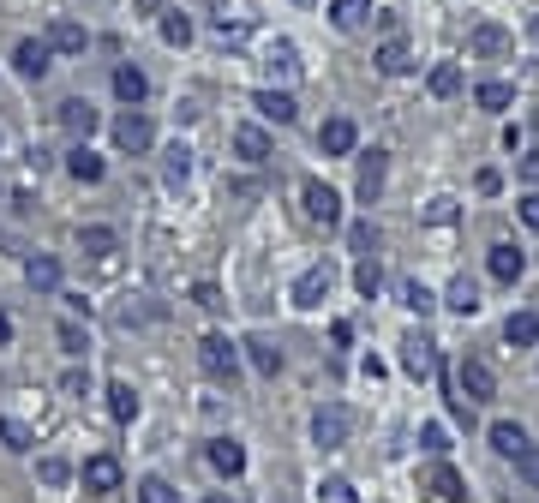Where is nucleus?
<instances>
[{
  "instance_id": "nucleus-7",
  "label": "nucleus",
  "mask_w": 539,
  "mask_h": 503,
  "mask_svg": "<svg viewBox=\"0 0 539 503\" xmlns=\"http://www.w3.org/2000/svg\"><path fill=\"white\" fill-rule=\"evenodd\" d=\"M12 66H18L24 78H48V66H54V48H48L42 36H24V42L12 48Z\"/></svg>"
},
{
  "instance_id": "nucleus-38",
  "label": "nucleus",
  "mask_w": 539,
  "mask_h": 503,
  "mask_svg": "<svg viewBox=\"0 0 539 503\" xmlns=\"http://www.w3.org/2000/svg\"><path fill=\"white\" fill-rule=\"evenodd\" d=\"M420 450H426V456H450V426L426 420V426H420Z\"/></svg>"
},
{
  "instance_id": "nucleus-22",
  "label": "nucleus",
  "mask_w": 539,
  "mask_h": 503,
  "mask_svg": "<svg viewBox=\"0 0 539 503\" xmlns=\"http://www.w3.org/2000/svg\"><path fill=\"white\" fill-rule=\"evenodd\" d=\"M210 468H216L222 480H240V474H246V450H240L234 438H216V444H210Z\"/></svg>"
},
{
  "instance_id": "nucleus-13",
  "label": "nucleus",
  "mask_w": 539,
  "mask_h": 503,
  "mask_svg": "<svg viewBox=\"0 0 539 503\" xmlns=\"http://www.w3.org/2000/svg\"><path fill=\"white\" fill-rule=\"evenodd\" d=\"M252 108H258L264 120H276V126H294V120H300V108H294L288 90H252Z\"/></svg>"
},
{
  "instance_id": "nucleus-4",
  "label": "nucleus",
  "mask_w": 539,
  "mask_h": 503,
  "mask_svg": "<svg viewBox=\"0 0 539 503\" xmlns=\"http://www.w3.org/2000/svg\"><path fill=\"white\" fill-rule=\"evenodd\" d=\"M300 204H306V222H318V228H342V198H336L324 180H306V186H300Z\"/></svg>"
},
{
  "instance_id": "nucleus-17",
  "label": "nucleus",
  "mask_w": 539,
  "mask_h": 503,
  "mask_svg": "<svg viewBox=\"0 0 539 503\" xmlns=\"http://www.w3.org/2000/svg\"><path fill=\"white\" fill-rule=\"evenodd\" d=\"M60 126H66L72 138H90V132L102 126V114H96V108H90L84 96H72V102H60Z\"/></svg>"
},
{
  "instance_id": "nucleus-27",
  "label": "nucleus",
  "mask_w": 539,
  "mask_h": 503,
  "mask_svg": "<svg viewBox=\"0 0 539 503\" xmlns=\"http://www.w3.org/2000/svg\"><path fill=\"white\" fill-rule=\"evenodd\" d=\"M426 84H432V96H438V102H450V96H462V66H456V60H438Z\"/></svg>"
},
{
  "instance_id": "nucleus-11",
  "label": "nucleus",
  "mask_w": 539,
  "mask_h": 503,
  "mask_svg": "<svg viewBox=\"0 0 539 503\" xmlns=\"http://www.w3.org/2000/svg\"><path fill=\"white\" fill-rule=\"evenodd\" d=\"M486 270H492L498 282H522V270H528V252H522V246H510V240H498V246L486 252Z\"/></svg>"
},
{
  "instance_id": "nucleus-3",
  "label": "nucleus",
  "mask_w": 539,
  "mask_h": 503,
  "mask_svg": "<svg viewBox=\"0 0 539 503\" xmlns=\"http://www.w3.org/2000/svg\"><path fill=\"white\" fill-rule=\"evenodd\" d=\"M348 432H354V414H348L342 402H324V408L312 414V444H324V450H342V444H348Z\"/></svg>"
},
{
  "instance_id": "nucleus-25",
  "label": "nucleus",
  "mask_w": 539,
  "mask_h": 503,
  "mask_svg": "<svg viewBox=\"0 0 539 503\" xmlns=\"http://www.w3.org/2000/svg\"><path fill=\"white\" fill-rule=\"evenodd\" d=\"M444 306L462 312V318H474V312H480V282H474V276H456L450 294H444Z\"/></svg>"
},
{
  "instance_id": "nucleus-51",
  "label": "nucleus",
  "mask_w": 539,
  "mask_h": 503,
  "mask_svg": "<svg viewBox=\"0 0 539 503\" xmlns=\"http://www.w3.org/2000/svg\"><path fill=\"white\" fill-rule=\"evenodd\" d=\"M330 342H336V348H348V342H354V324H348V318H336V324H330Z\"/></svg>"
},
{
  "instance_id": "nucleus-34",
  "label": "nucleus",
  "mask_w": 539,
  "mask_h": 503,
  "mask_svg": "<svg viewBox=\"0 0 539 503\" xmlns=\"http://www.w3.org/2000/svg\"><path fill=\"white\" fill-rule=\"evenodd\" d=\"M108 414L126 426V420H138V396H132V384H108Z\"/></svg>"
},
{
  "instance_id": "nucleus-24",
  "label": "nucleus",
  "mask_w": 539,
  "mask_h": 503,
  "mask_svg": "<svg viewBox=\"0 0 539 503\" xmlns=\"http://www.w3.org/2000/svg\"><path fill=\"white\" fill-rule=\"evenodd\" d=\"M372 60H378V72H390V78H402V72H414V48H408L402 36H390V42H384V48H378Z\"/></svg>"
},
{
  "instance_id": "nucleus-39",
  "label": "nucleus",
  "mask_w": 539,
  "mask_h": 503,
  "mask_svg": "<svg viewBox=\"0 0 539 503\" xmlns=\"http://www.w3.org/2000/svg\"><path fill=\"white\" fill-rule=\"evenodd\" d=\"M348 246H354L360 258H372V252H378V228H372V222H348Z\"/></svg>"
},
{
  "instance_id": "nucleus-20",
  "label": "nucleus",
  "mask_w": 539,
  "mask_h": 503,
  "mask_svg": "<svg viewBox=\"0 0 539 503\" xmlns=\"http://www.w3.org/2000/svg\"><path fill=\"white\" fill-rule=\"evenodd\" d=\"M78 252H84V258H114V252H120V234L102 228V222H90V228H78Z\"/></svg>"
},
{
  "instance_id": "nucleus-52",
  "label": "nucleus",
  "mask_w": 539,
  "mask_h": 503,
  "mask_svg": "<svg viewBox=\"0 0 539 503\" xmlns=\"http://www.w3.org/2000/svg\"><path fill=\"white\" fill-rule=\"evenodd\" d=\"M522 180H528V186H539V150H528V156H522Z\"/></svg>"
},
{
  "instance_id": "nucleus-32",
  "label": "nucleus",
  "mask_w": 539,
  "mask_h": 503,
  "mask_svg": "<svg viewBox=\"0 0 539 503\" xmlns=\"http://www.w3.org/2000/svg\"><path fill=\"white\" fill-rule=\"evenodd\" d=\"M522 444H528V432H522L516 420H498V426H492V450H498V456H522Z\"/></svg>"
},
{
  "instance_id": "nucleus-49",
  "label": "nucleus",
  "mask_w": 539,
  "mask_h": 503,
  "mask_svg": "<svg viewBox=\"0 0 539 503\" xmlns=\"http://www.w3.org/2000/svg\"><path fill=\"white\" fill-rule=\"evenodd\" d=\"M60 390H66V396H90V372H78V366H72V372L60 378Z\"/></svg>"
},
{
  "instance_id": "nucleus-48",
  "label": "nucleus",
  "mask_w": 539,
  "mask_h": 503,
  "mask_svg": "<svg viewBox=\"0 0 539 503\" xmlns=\"http://www.w3.org/2000/svg\"><path fill=\"white\" fill-rule=\"evenodd\" d=\"M192 306H204V312H222V288H216V282H198V288H192Z\"/></svg>"
},
{
  "instance_id": "nucleus-33",
  "label": "nucleus",
  "mask_w": 539,
  "mask_h": 503,
  "mask_svg": "<svg viewBox=\"0 0 539 503\" xmlns=\"http://www.w3.org/2000/svg\"><path fill=\"white\" fill-rule=\"evenodd\" d=\"M210 36L216 42H246V18H228V6L210 12Z\"/></svg>"
},
{
  "instance_id": "nucleus-31",
  "label": "nucleus",
  "mask_w": 539,
  "mask_h": 503,
  "mask_svg": "<svg viewBox=\"0 0 539 503\" xmlns=\"http://www.w3.org/2000/svg\"><path fill=\"white\" fill-rule=\"evenodd\" d=\"M396 294H402V306H408V312H420V318H426V312L438 306V300H432V288H426L420 276H408V282H396Z\"/></svg>"
},
{
  "instance_id": "nucleus-16",
  "label": "nucleus",
  "mask_w": 539,
  "mask_h": 503,
  "mask_svg": "<svg viewBox=\"0 0 539 503\" xmlns=\"http://www.w3.org/2000/svg\"><path fill=\"white\" fill-rule=\"evenodd\" d=\"M468 48L492 60V54H510V48H516V36H510L504 24H474V30H468Z\"/></svg>"
},
{
  "instance_id": "nucleus-1",
  "label": "nucleus",
  "mask_w": 539,
  "mask_h": 503,
  "mask_svg": "<svg viewBox=\"0 0 539 503\" xmlns=\"http://www.w3.org/2000/svg\"><path fill=\"white\" fill-rule=\"evenodd\" d=\"M198 366H204V378L234 384V378H240V342H228V336H204V342H198Z\"/></svg>"
},
{
  "instance_id": "nucleus-47",
  "label": "nucleus",
  "mask_w": 539,
  "mask_h": 503,
  "mask_svg": "<svg viewBox=\"0 0 539 503\" xmlns=\"http://www.w3.org/2000/svg\"><path fill=\"white\" fill-rule=\"evenodd\" d=\"M420 216H426V222H438V228H444V222H456V198H432V204H426V210H420Z\"/></svg>"
},
{
  "instance_id": "nucleus-14",
  "label": "nucleus",
  "mask_w": 539,
  "mask_h": 503,
  "mask_svg": "<svg viewBox=\"0 0 539 503\" xmlns=\"http://www.w3.org/2000/svg\"><path fill=\"white\" fill-rule=\"evenodd\" d=\"M66 174H72V180H84V186H102L108 162H102L90 144H72V150H66Z\"/></svg>"
},
{
  "instance_id": "nucleus-30",
  "label": "nucleus",
  "mask_w": 539,
  "mask_h": 503,
  "mask_svg": "<svg viewBox=\"0 0 539 503\" xmlns=\"http://www.w3.org/2000/svg\"><path fill=\"white\" fill-rule=\"evenodd\" d=\"M426 486H432V492H438V498H444V503H462V498H468V486H462V474H456L450 462H438Z\"/></svg>"
},
{
  "instance_id": "nucleus-36",
  "label": "nucleus",
  "mask_w": 539,
  "mask_h": 503,
  "mask_svg": "<svg viewBox=\"0 0 539 503\" xmlns=\"http://www.w3.org/2000/svg\"><path fill=\"white\" fill-rule=\"evenodd\" d=\"M186 174H192V150H186V144H174V150H168V162H162V180H168V186H186Z\"/></svg>"
},
{
  "instance_id": "nucleus-23",
  "label": "nucleus",
  "mask_w": 539,
  "mask_h": 503,
  "mask_svg": "<svg viewBox=\"0 0 539 503\" xmlns=\"http://www.w3.org/2000/svg\"><path fill=\"white\" fill-rule=\"evenodd\" d=\"M372 12H378L372 0H330V24H336V30H348V36H354V30H366V18H372Z\"/></svg>"
},
{
  "instance_id": "nucleus-28",
  "label": "nucleus",
  "mask_w": 539,
  "mask_h": 503,
  "mask_svg": "<svg viewBox=\"0 0 539 503\" xmlns=\"http://www.w3.org/2000/svg\"><path fill=\"white\" fill-rule=\"evenodd\" d=\"M234 150H240L246 162H270V132H264V126H240V132H234Z\"/></svg>"
},
{
  "instance_id": "nucleus-6",
  "label": "nucleus",
  "mask_w": 539,
  "mask_h": 503,
  "mask_svg": "<svg viewBox=\"0 0 539 503\" xmlns=\"http://www.w3.org/2000/svg\"><path fill=\"white\" fill-rule=\"evenodd\" d=\"M330 288H336V270H330V264H312V270H300V282H294V306L312 312V306L330 300Z\"/></svg>"
},
{
  "instance_id": "nucleus-55",
  "label": "nucleus",
  "mask_w": 539,
  "mask_h": 503,
  "mask_svg": "<svg viewBox=\"0 0 539 503\" xmlns=\"http://www.w3.org/2000/svg\"><path fill=\"white\" fill-rule=\"evenodd\" d=\"M0 198H6V192H0Z\"/></svg>"
},
{
  "instance_id": "nucleus-2",
  "label": "nucleus",
  "mask_w": 539,
  "mask_h": 503,
  "mask_svg": "<svg viewBox=\"0 0 539 503\" xmlns=\"http://www.w3.org/2000/svg\"><path fill=\"white\" fill-rule=\"evenodd\" d=\"M456 390H462L468 408H474V402H492V396H498V372H492L480 354H468V360L456 366Z\"/></svg>"
},
{
  "instance_id": "nucleus-5",
  "label": "nucleus",
  "mask_w": 539,
  "mask_h": 503,
  "mask_svg": "<svg viewBox=\"0 0 539 503\" xmlns=\"http://www.w3.org/2000/svg\"><path fill=\"white\" fill-rule=\"evenodd\" d=\"M156 144V126L138 114V108H126L120 120H114V150H126V156H144Z\"/></svg>"
},
{
  "instance_id": "nucleus-15",
  "label": "nucleus",
  "mask_w": 539,
  "mask_h": 503,
  "mask_svg": "<svg viewBox=\"0 0 539 503\" xmlns=\"http://www.w3.org/2000/svg\"><path fill=\"white\" fill-rule=\"evenodd\" d=\"M24 282H30L36 294H60V258L30 252V258H24Z\"/></svg>"
},
{
  "instance_id": "nucleus-9",
  "label": "nucleus",
  "mask_w": 539,
  "mask_h": 503,
  "mask_svg": "<svg viewBox=\"0 0 539 503\" xmlns=\"http://www.w3.org/2000/svg\"><path fill=\"white\" fill-rule=\"evenodd\" d=\"M42 42H48V48H54V54H84V48H90V30H84V24H78V18H54V24H48V36H42Z\"/></svg>"
},
{
  "instance_id": "nucleus-35",
  "label": "nucleus",
  "mask_w": 539,
  "mask_h": 503,
  "mask_svg": "<svg viewBox=\"0 0 539 503\" xmlns=\"http://www.w3.org/2000/svg\"><path fill=\"white\" fill-rule=\"evenodd\" d=\"M474 102H480V108H492V114H504V108H510V102H516V90H510V84H498V78H492V84H480V90H474Z\"/></svg>"
},
{
  "instance_id": "nucleus-29",
  "label": "nucleus",
  "mask_w": 539,
  "mask_h": 503,
  "mask_svg": "<svg viewBox=\"0 0 539 503\" xmlns=\"http://www.w3.org/2000/svg\"><path fill=\"white\" fill-rule=\"evenodd\" d=\"M240 348H246V360H252V366H258L264 378H276V372H282V348H276V342L252 336V342H240Z\"/></svg>"
},
{
  "instance_id": "nucleus-45",
  "label": "nucleus",
  "mask_w": 539,
  "mask_h": 503,
  "mask_svg": "<svg viewBox=\"0 0 539 503\" xmlns=\"http://www.w3.org/2000/svg\"><path fill=\"white\" fill-rule=\"evenodd\" d=\"M510 462H516V474L539 492V444H522V456H510Z\"/></svg>"
},
{
  "instance_id": "nucleus-53",
  "label": "nucleus",
  "mask_w": 539,
  "mask_h": 503,
  "mask_svg": "<svg viewBox=\"0 0 539 503\" xmlns=\"http://www.w3.org/2000/svg\"><path fill=\"white\" fill-rule=\"evenodd\" d=\"M6 342H12V318L0 312V348H6Z\"/></svg>"
},
{
  "instance_id": "nucleus-46",
  "label": "nucleus",
  "mask_w": 539,
  "mask_h": 503,
  "mask_svg": "<svg viewBox=\"0 0 539 503\" xmlns=\"http://www.w3.org/2000/svg\"><path fill=\"white\" fill-rule=\"evenodd\" d=\"M318 503H360V492H354L348 480H324V486H318Z\"/></svg>"
},
{
  "instance_id": "nucleus-26",
  "label": "nucleus",
  "mask_w": 539,
  "mask_h": 503,
  "mask_svg": "<svg viewBox=\"0 0 539 503\" xmlns=\"http://www.w3.org/2000/svg\"><path fill=\"white\" fill-rule=\"evenodd\" d=\"M504 342H510V348H539V312H510Z\"/></svg>"
},
{
  "instance_id": "nucleus-54",
  "label": "nucleus",
  "mask_w": 539,
  "mask_h": 503,
  "mask_svg": "<svg viewBox=\"0 0 539 503\" xmlns=\"http://www.w3.org/2000/svg\"><path fill=\"white\" fill-rule=\"evenodd\" d=\"M534 42H539V18H534Z\"/></svg>"
},
{
  "instance_id": "nucleus-12",
  "label": "nucleus",
  "mask_w": 539,
  "mask_h": 503,
  "mask_svg": "<svg viewBox=\"0 0 539 503\" xmlns=\"http://www.w3.org/2000/svg\"><path fill=\"white\" fill-rule=\"evenodd\" d=\"M264 72H270V78H282V84H288V78H300V48H294L288 36H276V42L264 48Z\"/></svg>"
},
{
  "instance_id": "nucleus-8",
  "label": "nucleus",
  "mask_w": 539,
  "mask_h": 503,
  "mask_svg": "<svg viewBox=\"0 0 539 503\" xmlns=\"http://www.w3.org/2000/svg\"><path fill=\"white\" fill-rule=\"evenodd\" d=\"M78 480H84V492L108 498V492H120V462H114V456H90V462L78 468Z\"/></svg>"
},
{
  "instance_id": "nucleus-43",
  "label": "nucleus",
  "mask_w": 539,
  "mask_h": 503,
  "mask_svg": "<svg viewBox=\"0 0 539 503\" xmlns=\"http://www.w3.org/2000/svg\"><path fill=\"white\" fill-rule=\"evenodd\" d=\"M36 480H42V486H66V480H72V468H66L60 456H42V462H36Z\"/></svg>"
},
{
  "instance_id": "nucleus-44",
  "label": "nucleus",
  "mask_w": 539,
  "mask_h": 503,
  "mask_svg": "<svg viewBox=\"0 0 539 503\" xmlns=\"http://www.w3.org/2000/svg\"><path fill=\"white\" fill-rule=\"evenodd\" d=\"M138 503H180V492H174L168 480H156V474H150V480L138 486Z\"/></svg>"
},
{
  "instance_id": "nucleus-18",
  "label": "nucleus",
  "mask_w": 539,
  "mask_h": 503,
  "mask_svg": "<svg viewBox=\"0 0 539 503\" xmlns=\"http://www.w3.org/2000/svg\"><path fill=\"white\" fill-rule=\"evenodd\" d=\"M384 174H390V156H384V150L360 156V204H378V192H384Z\"/></svg>"
},
{
  "instance_id": "nucleus-40",
  "label": "nucleus",
  "mask_w": 539,
  "mask_h": 503,
  "mask_svg": "<svg viewBox=\"0 0 539 503\" xmlns=\"http://www.w3.org/2000/svg\"><path fill=\"white\" fill-rule=\"evenodd\" d=\"M354 288H360L366 300H372V294L384 288V270H378V258H360V270H354Z\"/></svg>"
},
{
  "instance_id": "nucleus-10",
  "label": "nucleus",
  "mask_w": 539,
  "mask_h": 503,
  "mask_svg": "<svg viewBox=\"0 0 539 503\" xmlns=\"http://www.w3.org/2000/svg\"><path fill=\"white\" fill-rule=\"evenodd\" d=\"M354 138H360V132H354L348 114H336V120L318 126V150H324V156H354Z\"/></svg>"
},
{
  "instance_id": "nucleus-19",
  "label": "nucleus",
  "mask_w": 539,
  "mask_h": 503,
  "mask_svg": "<svg viewBox=\"0 0 539 503\" xmlns=\"http://www.w3.org/2000/svg\"><path fill=\"white\" fill-rule=\"evenodd\" d=\"M114 96H120L126 108H138V102L150 96V78H144V72H138L132 60H126V66H114Z\"/></svg>"
},
{
  "instance_id": "nucleus-42",
  "label": "nucleus",
  "mask_w": 539,
  "mask_h": 503,
  "mask_svg": "<svg viewBox=\"0 0 539 503\" xmlns=\"http://www.w3.org/2000/svg\"><path fill=\"white\" fill-rule=\"evenodd\" d=\"M0 444H6V450H18V456H24V450H30V444H36V438H30V426H24V420H0Z\"/></svg>"
},
{
  "instance_id": "nucleus-50",
  "label": "nucleus",
  "mask_w": 539,
  "mask_h": 503,
  "mask_svg": "<svg viewBox=\"0 0 539 503\" xmlns=\"http://www.w3.org/2000/svg\"><path fill=\"white\" fill-rule=\"evenodd\" d=\"M516 210H522V222H528V228H534V234H539V192H528V198H522Z\"/></svg>"
},
{
  "instance_id": "nucleus-21",
  "label": "nucleus",
  "mask_w": 539,
  "mask_h": 503,
  "mask_svg": "<svg viewBox=\"0 0 539 503\" xmlns=\"http://www.w3.org/2000/svg\"><path fill=\"white\" fill-rule=\"evenodd\" d=\"M402 348H408V354H402V366H408L414 378H432V372H438V342H426V336H408Z\"/></svg>"
},
{
  "instance_id": "nucleus-41",
  "label": "nucleus",
  "mask_w": 539,
  "mask_h": 503,
  "mask_svg": "<svg viewBox=\"0 0 539 503\" xmlns=\"http://www.w3.org/2000/svg\"><path fill=\"white\" fill-rule=\"evenodd\" d=\"M54 342H60V348H66V354H72V360H78V354H84V348H90V342H84V330H78V324H72V318H60V324H54Z\"/></svg>"
},
{
  "instance_id": "nucleus-37",
  "label": "nucleus",
  "mask_w": 539,
  "mask_h": 503,
  "mask_svg": "<svg viewBox=\"0 0 539 503\" xmlns=\"http://www.w3.org/2000/svg\"><path fill=\"white\" fill-rule=\"evenodd\" d=\"M162 42H168V48H186V42H192V18H186V12H168V18H162Z\"/></svg>"
}]
</instances>
